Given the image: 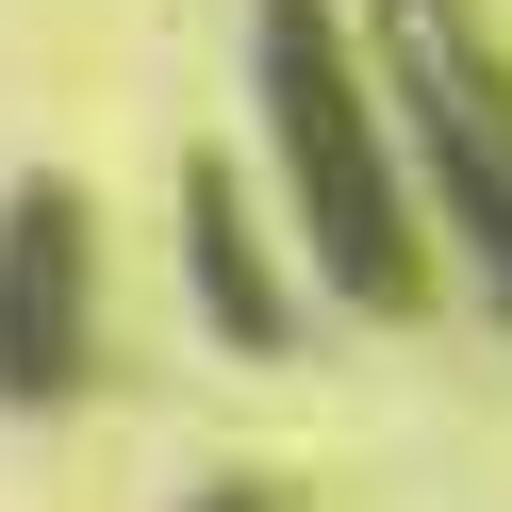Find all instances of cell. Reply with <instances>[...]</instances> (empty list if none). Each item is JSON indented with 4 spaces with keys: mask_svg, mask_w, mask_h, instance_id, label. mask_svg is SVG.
Wrapping results in <instances>:
<instances>
[{
    "mask_svg": "<svg viewBox=\"0 0 512 512\" xmlns=\"http://www.w3.org/2000/svg\"><path fill=\"white\" fill-rule=\"evenodd\" d=\"M364 50H380V116H397L430 281L512 331V34L479 0H413V17H364Z\"/></svg>",
    "mask_w": 512,
    "mask_h": 512,
    "instance_id": "2",
    "label": "cell"
},
{
    "mask_svg": "<svg viewBox=\"0 0 512 512\" xmlns=\"http://www.w3.org/2000/svg\"><path fill=\"white\" fill-rule=\"evenodd\" d=\"M232 50H248V133L232 149H248V182H265L281 248H298L314 314H364V331L446 314L430 232H413V182H397L364 0H232Z\"/></svg>",
    "mask_w": 512,
    "mask_h": 512,
    "instance_id": "1",
    "label": "cell"
},
{
    "mask_svg": "<svg viewBox=\"0 0 512 512\" xmlns=\"http://www.w3.org/2000/svg\"><path fill=\"white\" fill-rule=\"evenodd\" d=\"M166 512H281V479H199V496H166Z\"/></svg>",
    "mask_w": 512,
    "mask_h": 512,
    "instance_id": "5",
    "label": "cell"
},
{
    "mask_svg": "<svg viewBox=\"0 0 512 512\" xmlns=\"http://www.w3.org/2000/svg\"><path fill=\"white\" fill-rule=\"evenodd\" d=\"M166 215H182V298H199V331L232 347V364H298V347L331 331L232 133H199V149H182V199H166Z\"/></svg>",
    "mask_w": 512,
    "mask_h": 512,
    "instance_id": "4",
    "label": "cell"
},
{
    "mask_svg": "<svg viewBox=\"0 0 512 512\" xmlns=\"http://www.w3.org/2000/svg\"><path fill=\"white\" fill-rule=\"evenodd\" d=\"M364 17H413V0H364Z\"/></svg>",
    "mask_w": 512,
    "mask_h": 512,
    "instance_id": "6",
    "label": "cell"
},
{
    "mask_svg": "<svg viewBox=\"0 0 512 512\" xmlns=\"http://www.w3.org/2000/svg\"><path fill=\"white\" fill-rule=\"evenodd\" d=\"M116 364V232L83 166H0V430H67Z\"/></svg>",
    "mask_w": 512,
    "mask_h": 512,
    "instance_id": "3",
    "label": "cell"
}]
</instances>
